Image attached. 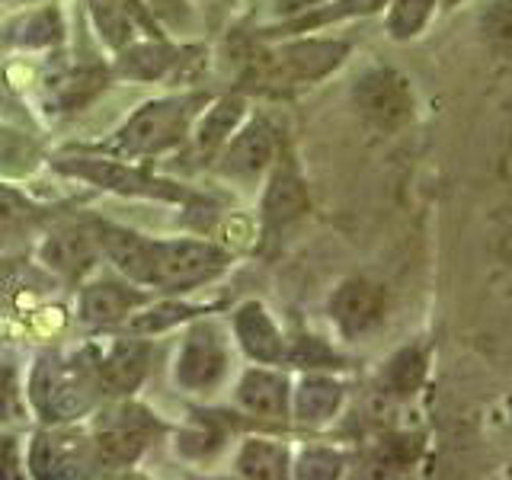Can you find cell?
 <instances>
[{"label":"cell","mask_w":512,"mask_h":480,"mask_svg":"<svg viewBox=\"0 0 512 480\" xmlns=\"http://www.w3.org/2000/svg\"><path fill=\"white\" fill-rule=\"evenodd\" d=\"M352 103L375 128L397 132L413 119V87L410 80L394 68L365 71L352 87Z\"/></svg>","instance_id":"52a82bcc"},{"label":"cell","mask_w":512,"mask_h":480,"mask_svg":"<svg viewBox=\"0 0 512 480\" xmlns=\"http://www.w3.org/2000/svg\"><path fill=\"white\" fill-rule=\"evenodd\" d=\"M151 349L141 340H116L100 359L93 362L96 384L106 388L109 394H132L144 372H148Z\"/></svg>","instance_id":"e0dca14e"},{"label":"cell","mask_w":512,"mask_h":480,"mask_svg":"<svg viewBox=\"0 0 512 480\" xmlns=\"http://www.w3.org/2000/svg\"><path fill=\"white\" fill-rule=\"evenodd\" d=\"M64 39V16L58 7L29 10L7 26V42L16 48H52Z\"/></svg>","instance_id":"cb8c5ba5"},{"label":"cell","mask_w":512,"mask_h":480,"mask_svg":"<svg viewBox=\"0 0 512 480\" xmlns=\"http://www.w3.org/2000/svg\"><path fill=\"white\" fill-rule=\"evenodd\" d=\"M32 160H36V144L26 135L13 132V128H0V173L10 176L29 173Z\"/></svg>","instance_id":"f546056e"},{"label":"cell","mask_w":512,"mask_h":480,"mask_svg":"<svg viewBox=\"0 0 512 480\" xmlns=\"http://www.w3.org/2000/svg\"><path fill=\"white\" fill-rule=\"evenodd\" d=\"M416 452H420V439H410V436H394V439H384L378 455H375V468L391 474V471H404L416 461Z\"/></svg>","instance_id":"4dcf8cb0"},{"label":"cell","mask_w":512,"mask_h":480,"mask_svg":"<svg viewBox=\"0 0 512 480\" xmlns=\"http://www.w3.org/2000/svg\"><path fill=\"white\" fill-rule=\"evenodd\" d=\"M244 119V96H224L212 109L205 112L196 135H192V148H196L199 160L215 157L228 138L237 132V122Z\"/></svg>","instance_id":"7402d4cb"},{"label":"cell","mask_w":512,"mask_h":480,"mask_svg":"<svg viewBox=\"0 0 512 480\" xmlns=\"http://www.w3.org/2000/svg\"><path fill=\"white\" fill-rule=\"evenodd\" d=\"M388 0H333V4H317L311 10H304L301 16H292L285 26L276 29H266V32H308L317 26H327V23H340V20H352V16H368L381 10Z\"/></svg>","instance_id":"d4e9b609"},{"label":"cell","mask_w":512,"mask_h":480,"mask_svg":"<svg viewBox=\"0 0 512 480\" xmlns=\"http://www.w3.org/2000/svg\"><path fill=\"white\" fill-rule=\"evenodd\" d=\"M343 404V384L333 381L327 375H308L301 378L298 391H295V416L301 423L317 426L327 423L336 416Z\"/></svg>","instance_id":"603a6c76"},{"label":"cell","mask_w":512,"mask_h":480,"mask_svg":"<svg viewBox=\"0 0 512 480\" xmlns=\"http://www.w3.org/2000/svg\"><path fill=\"white\" fill-rule=\"evenodd\" d=\"M231 266V253L221 250L212 240H154L151 237V266L148 285L164 292H189V288L212 282Z\"/></svg>","instance_id":"277c9868"},{"label":"cell","mask_w":512,"mask_h":480,"mask_svg":"<svg viewBox=\"0 0 512 480\" xmlns=\"http://www.w3.org/2000/svg\"><path fill=\"white\" fill-rule=\"evenodd\" d=\"M109 84V71L103 64H68V68L55 71L45 80V100H48V112H77L87 103H93Z\"/></svg>","instance_id":"9a60e30c"},{"label":"cell","mask_w":512,"mask_h":480,"mask_svg":"<svg viewBox=\"0 0 512 480\" xmlns=\"http://www.w3.org/2000/svg\"><path fill=\"white\" fill-rule=\"evenodd\" d=\"M96 375L93 362L64 359V356H42L32 368L29 400L48 423H71L84 416L96 404Z\"/></svg>","instance_id":"3957f363"},{"label":"cell","mask_w":512,"mask_h":480,"mask_svg":"<svg viewBox=\"0 0 512 480\" xmlns=\"http://www.w3.org/2000/svg\"><path fill=\"white\" fill-rule=\"evenodd\" d=\"M340 468H343V458L327 452V448H311V452H304L298 461L301 477H336Z\"/></svg>","instance_id":"836d02e7"},{"label":"cell","mask_w":512,"mask_h":480,"mask_svg":"<svg viewBox=\"0 0 512 480\" xmlns=\"http://www.w3.org/2000/svg\"><path fill=\"white\" fill-rule=\"evenodd\" d=\"M32 215H36L32 202H26L16 189L0 186V231H10V228H16V224H26Z\"/></svg>","instance_id":"d6a6232c"},{"label":"cell","mask_w":512,"mask_h":480,"mask_svg":"<svg viewBox=\"0 0 512 480\" xmlns=\"http://www.w3.org/2000/svg\"><path fill=\"white\" fill-rule=\"evenodd\" d=\"M237 474L244 477H260V480H276L288 474V452L279 442L269 439H247L237 455Z\"/></svg>","instance_id":"484cf974"},{"label":"cell","mask_w":512,"mask_h":480,"mask_svg":"<svg viewBox=\"0 0 512 480\" xmlns=\"http://www.w3.org/2000/svg\"><path fill=\"white\" fill-rule=\"evenodd\" d=\"M202 308H192V304H180V301H160L154 308L141 311V314H128V330L135 336H151V333H160L167 327H176L180 320H189L192 314H199Z\"/></svg>","instance_id":"83f0119b"},{"label":"cell","mask_w":512,"mask_h":480,"mask_svg":"<svg viewBox=\"0 0 512 480\" xmlns=\"http://www.w3.org/2000/svg\"><path fill=\"white\" fill-rule=\"evenodd\" d=\"M237 404L260 420H285L288 416V381L285 375L250 368L237 384Z\"/></svg>","instance_id":"44dd1931"},{"label":"cell","mask_w":512,"mask_h":480,"mask_svg":"<svg viewBox=\"0 0 512 480\" xmlns=\"http://www.w3.org/2000/svg\"><path fill=\"white\" fill-rule=\"evenodd\" d=\"M202 106H205V93L164 96V100L144 103L135 116H128V122L109 141L96 144V151L125 160L157 157L176 148L189 135V125Z\"/></svg>","instance_id":"6da1fadb"},{"label":"cell","mask_w":512,"mask_h":480,"mask_svg":"<svg viewBox=\"0 0 512 480\" xmlns=\"http://www.w3.org/2000/svg\"><path fill=\"white\" fill-rule=\"evenodd\" d=\"M55 167L61 173L74 176V180L93 183L106 192H119V196H141V199H160V202H186L189 192L180 189L176 183L157 180L148 170L122 164V160H112L109 154H77V157H61L55 160Z\"/></svg>","instance_id":"5b68a950"},{"label":"cell","mask_w":512,"mask_h":480,"mask_svg":"<svg viewBox=\"0 0 512 480\" xmlns=\"http://www.w3.org/2000/svg\"><path fill=\"white\" fill-rule=\"evenodd\" d=\"M436 0H391L388 13V32L394 39H413L420 36L423 26L429 23Z\"/></svg>","instance_id":"f1b7e54d"},{"label":"cell","mask_w":512,"mask_h":480,"mask_svg":"<svg viewBox=\"0 0 512 480\" xmlns=\"http://www.w3.org/2000/svg\"><path fill=\"white\" fill-rule=\"evenodd\" d=\"M234 336L253 362L276 365L285 356L282 330L276 327V320L269 317V311L260 301H247L234 311Z\"/></svg>","instance_id":"ac0fdd59"},{"label":"cell","mask_w":512,"mask_h":480,"mask_svg":"<svg viewBox=\"0 0 512 480\" xmlns=\"http://www.w3.org/2000/svg\"><path fill=\"white\" fill-rule=\"evenodd\" d=\"M423 375H426V356H423V349L407 346V349H400L397 356L388 362L381 381H384V388H388V394L407 397V394H413L416 388H420Z\"/></svg>","instance_id":"4316f807"},{"label":"cell","mask_w":512,"mask_h":480,"mask_svg":"<svg viewBox=\"0 0 512 480\" xmlns=\"http://www.w3.org/2000/svg\"><path fill=\"white\" fill-rule=\"evenodd\" d=\"M384 311H388V292L372 279H346L330 298L333 324L340 327L346 340L372 333L384 320Z\"/></svg>","instance_id":"9c48e42d"},{"label":"cell","mask_w":512,"mask_h":480,"mask_svg":"<svg viewBox=\"0 0 512 480\" xmlns=\"http://www.w3.org/2000/svg\"><path fill=\"white\" fill-rule=\"evenodd\" d=\"M87 7L103 42L116 48V52L128 42H135L138 32H144V36H164L144 0H87Z\"/></svg>","instance_id":"7c38bea8"},{"label":"cell","mask_w":512,"mask_h":480,"mask_svg":"<svg viewBox=\"0 0 512 480\" xmlns=\"http://www.w3.org/2000/svg\"><path fill=\"white\" fill-rule=\"evenodd\" d=\"M228 372V346L215 324H196L176 352L173 378L186 391H212Z\"/></svg>","instance_id":"ba28073f"},{"label":"cell","mask_w":512,"mask_h":480,"mask_svg":"<svg viewBox=\"0 0 512 480\" xmlns=\"http://www.w3.org/2000/svg\"><path fill=\"white\" fill-rule=\"evenodd\" d=\"M196 55H202V48H180L170 45L164 36H151L148 42H128L125 48H119L112 74L128 80H164L180 71L183 64L196 61Z\"/></svg>","instance_id":"8fae6325"},{"label":"cell","mask_w":512,"mask_h":480,"mask_svg":"<svg viewBox=\"0 0 512 480\" xmlns=\"http://www.w3.org/2000/svg\"><path fill=\"white\" fill-rule=\"evenodd\" d=\"M103 256L93 228H61L42 244V260L64 279H84Z\"/></svg>","instance_id":"2e32d148"},{"label":"cell","mask_w":512,"mask_h":480,"mask_svg":"<svg viewBox=\"0 0 512 480\" xmlns=\"http://www.w3.org/2000/svg\"><path fill=\"white\" fill-rule=\"evenodd\" d=\"M160 429L154 416L138 404H119L100 416L93 436V458L106 468H128L148 448L151 436Z\"/></svg>","instance_id":"8992f818"},{"label":"cell","mask_w":512,"mask_h":480,"mask_svg":"<svg viewBox=\"0 0 512 480\" xmlns=\"http://www.w3.org/2000/svg\"><path fill=\"white\" fill-rule=\"evenodd\" d=\"M144 304V292L122 282H93L80 292V317L90 327H112Z\"/></svg>","instance_id":"ffe728a7"},{"label":"cell","mask_w":512,"mask_h":480,"mask_svg":"<svg viewBox=\"0 0 512 480\" xmlns=\"http://www.w3.org/2000/svg\"><path fill=\"white\" fill-rule=\"evenodd\" d=\"M93 461V445L77 432H42L32 442L29 468L36 477H80Z\"/></svg>","instance_id":"4fadbf2b"},{"label":"cell","mask_w":512,"mask_h":480,"mask_svg":"<svg viewBox=\"0 0 512 480\" xmlns=\"http://www.w3.org/2000/svg\"><path fill=\"white\" fill-rule=\"evenodd\" d=\"M218 173L237 183H250L276 164V132L269 122L253 119L218 151Z\"/></svg>","instance_id":"30bf717a"},{"label":"cell","mask_w":512,"mask_h":480,"mask_svg":"<svg viewBox=\"0 0 512 480\" xmlns=\"http://www.w3.org/2000/svg\"><path fill=\"white\" fill-rule=\"evenodd\" d=\"M317 4H324V0H279V13L292 20V16H301L304 10H311Z\"/></svg>","instance_id":"d590c367"},{"label":"cell","mask_w":512,"mask_h":480,"mask_svg":"<svg viewBox=\"0 0 512 480\" xmlns=\"http://www.w3.org/2000/svg\"><path fill=\"white\" fill-rule=\"evenodd\" d=\"M93 234L100 240V250L109 263H116L122 276L138 285H148V266H151V237L138 231H128L122 224L100 221L93 224Z\"/></svg>","instance_id":"d6986e66"},{"label":"cell","mask_w":512,"mask_h":480,"mask_svg":"<svg viewBox=\"0 0 512 480\" xmlns=\"http://www.w3.org/2000/svg\"><path fill=\"white\" fill-rule=\"evenodd\" d=\"M349 55V42L340 39H301L285 42L250 58L244 84L256 90H292L304 84H317L330 71H336Z\"/></svg>","instance_id":"7a4b0ae2"},{"label":"cell","mask_w":512,"mask_h":480,"mask_svg":"<svg viewBox=\"0 0 512 480\" xmlns=\"http://www.w3.org/2000/svg\"><path fill=\"white\" fill-rule=\"evenodd\" d=\"M292 362L301 368H317V365H336L340 359H336L333 349H327L317 336H301L295 352H292Z\"/></svg>","instance_id":"e575fe53"},{"label":"cell","mask_w":512,"mask_h":480,"mask_svg":"<svg viewBox=\"0 0 512 480\" xmlns=\"http://www.w3.org/2000/svg\"><path fill=\"white\" fill-rule=\"evenodd\" d=\"M221 442H224V429L215 426L212 416H205V423H199L196 429H186L180 436V448L196 458H208L215 448H221Z\"/></svg>","instance_id":"1f68e13d"},{"label":"cell","mask_w":512,"mask_h":480,"mask_svg":"<svg viewBox=\"0 0 512 480\" xmlns=\"http://www.w3.org/2000/svg\"><path fill=\"white\" fill-rule=\"evenodd\" d=\"M311 208V192H308V183H304L301 170L295 167L292 157H285L276 164L269 176V186H266V196H263V218L269 228H288V224H295L298 218L308 215Z\"/></svg>","instance_id":"5bb4252c"}]
</instances>
